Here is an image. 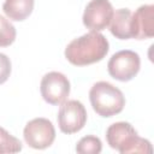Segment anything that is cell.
<instances>
[{
	"label": "cell",
	"instance_id": "3",
	"mask_svg": "<svg viewBox=\"0 0 154 154\" xmlns=\"http://www.w3.org/2000/svg\"><path fill=\"white\" fill-rule=\"evenodd\" d=\"M89 100L93 109L103 118L119 114L125 106V97L122 90L105 81L96 82L90 88Z\"/></svg>",
	"mask_w": 154,
	"mask_h": 154
},
{
	"label": "cell",
	"instance_id": "14",
	"mask_svg": "<svg viewBox=\"0 0 154 154\" xmlns=\"http://www.w3.org/2000/svg\"><path fill=\"white\" fill-rule=\"evenodd\" d=\"M16 36L17 31L13 24L5 17L0 16V47L11 46L14 42Z\"/></svg>",
	"mask_w": 154,
	"mask_h": 154
},
{
	"label": "cell",
	"instance_id": "7",
	"mask_svg": "<svg viewBox=\"0 0 154 154\" xmlns=\"http://www.w3.org/2000/svg\"><path fill=\"white\" fill-rule=\"evenodd\" d=\"M40 91L43 100L49 105H61L70 94L69 78L58 71L46 73L40 83Z\"/></svg>",
	"mask_w": 154,
	"mask_h": 154
},
{
	"label": "cell",
	"instance_id": "10",
	"mask_svg": "<svg viewBox=\"0 0 154 154\" xmlns=\"http://www.w3.org/2000/svg\"><path fill=\"white\" fill-rule=\"evenodd\" d=\"M132 12L129 8L116 10L109 23L111 34L119 40L132 38Z\"/></svg>",
	"mask_w": 154,
	"mask_h": 154
},
{
	"label": "cell",
	"instance_id": "15",
	"mask_svg": "<svg viewBox=\"0 0 154 154\" xmlns=\"http://www.w3.org/2000/svg\"><path fill=\"white\" fill-rule=\"evenodd\" d=\"M11 70L12 66L10 58L6 54L0 53V84H4L8 79L11 75Z\"/></svg>",
	"mask_w": 154,
	"mask_h": 154
},
{
	"label": "cell",
	"instance_id": "11",
	"mask_svg": "<svg viewBox=\"0 0 154 154\" xmlns=\"http://www.w3.org/2000/svg\"><path fill=\"white\" fill-rule=\"evenodd\" d=\"M2 10L8 19L22 22L31 14L34 10V0H5Z\"/></svg>",
	"mask_w": 154,
	"mask_h": 154
},
{
	"label": "cell",
	"instance_id": "5",
	"mask_svg": "<svg viewBox=\"0 0 154 154\" xmlns=\"http://www.w3.org/2000/svg\"><path fill=\"white\" fill-rule=\"evenodd\" d=\"M23 136L25 143L34 149H46L55 140V129L47 118H35L26 123Z\"/></svg>",
	"mask_w": 154,
	"mask_h": 154
},
{
	"label": "cell",
	"instance_id": "8",
	"mask_svg": "<svg viewBox=\"0 0 154 154\" xmlns=\"http://www.w3.org/2000/svg\"><path fill=\"white\" fill-rule=\"evenodd\" d=\"M114 10L108 0H90L83 13V24L90 31L105 30L113 17Z\"/></svg>",
	"mask_w": 154,
	"mask_h": 154
},
{
	"label": "cell",
	"instance_id": "13",
	"mask_svg": "<svg viewBox=\"0 0 154 154\" xmlns=\"http://www.w3.org/2000/svg\"><path fill=\"white\" fill-rule=\"evenodd\" d=\"M23 148L22 142L12 136L7 130L0 126V154L1 153H18Z\"/></svg>",
	"mask_w": 154,
	"mask_h": 154
},
{
	"label": "cell",
	"instance_id": "12",
	"mask_svg": "<svg viewBox=\"0 0 154 154\" xmlns=\"http://www.w3.org/2000/svg\"><path fill=\"white\" fill-rule=\"evenodd\" d=\"M101 150H102L101 140L93 135L82 137L76 144V152L79 154H99Z\"/></svg>",
	"mask_w": 154,
	"mask_h": 154
},
{
	"label": "cell",
	"instance_id": "4",
	"mask_svg": "<svg viewBox=\"0 0 154 154\" xmlns=\"http://www.w3.org/2000/svg\"><path fill=\"white\" fill-rule=\"evenodd\" d=\"M140 67V55L130 49H123L114 53L107 63V70L109 76L120 82L131 81L138 73Z\"/></svg>",
	"mask_w": 154,
	"mask_h": 154
},
{
	"label": "cell",
	"instance_id": "6",
	"mask_svg": "<svg viewBox=\"0 0 154 154\" xmlns=\"http://www.w3.org/2000/svg\"><path fill=\"white\" fill-rule=\"evenodd\" d=\"M58 125L61 132L71 135L82 130L87 123V111L78 100L64 101L58 112Z\"/></svg>",
	"mask_w": 154,
	"mask_h": 154
},
{
	"label": "cell",
	"instance_id": "9",
	"mask_svg": "<svg viewBox=\"0 0 154 154\" xmlns=\"http://www.w3.org/2000/svg\"><path fill=\"white\" fill-rule=\"evenodd\" d=\"M132 38L146 40L154 35V6L142 5L132 13Z\"/></svg>",
	"mask_w": 154,
	"mask_h": 154
},
{
	"label": "cell",
	"instance_id": "1",
	"mask_svg": "<svg viewBox=\"0 0 154 154\" xmlns=\"http://www.w3.org/2000/svg\"><path fill=\"white\" fill-rule=\"evenodd\" d=\"M109 51L107 38L97 31H89L72 40L65 48V58L75 66H87L101 61Z\"/></svg>",
	"mask_w": 154,
	"mask_h": 154
},
{
	"label": "cell",
	"instance_id": "2",
	"mask_svg": "<svg viewBox=\"0 0 154 154\" xmlns=\"http://www.w3.org/2000/svg\"><path fill=\"white\" fill-rule=\"evenodd\" d=\"M106 140L111 148L120 154L129 153H152L150 142L137 135V131L128 122H117L106 130Z\"/></svg>",
	"mask_w": 154,
	"mask_h": 154
}]
</instances>
